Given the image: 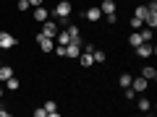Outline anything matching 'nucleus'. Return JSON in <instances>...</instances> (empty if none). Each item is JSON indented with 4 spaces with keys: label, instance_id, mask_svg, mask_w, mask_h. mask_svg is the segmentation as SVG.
Listing matches in <instances>:
<instances>
[{
    "label": "nucleus",
    "instance_id": "nucleus-1",
    "mask_svg": "<svg viewBox=\"0 0 157 117\" xmlns=\"http://www.w3.org/2000/svg\"><path fill=\"white\" fill-rule=\"evenodd\" d=\"M71 11H73L71 3H68V0H60V3L55 5V11H52V13H55V18H68V16H71Z\"/></svg>",
    "mask_w": 157,
    "mask_h": 117
},
{
    "label": "nucleus",
    "instance_id": "nucleus-2",
    "mask_svg": "<svg viewBox=\"0 0 157 117\" xmlns=\"http://www.w3.org/2000/svg\"><path fill=\"white\" fill-rule=\"evenodd\" d=\"M16 44H18V39L13 37V34H8V31H0V47H3V50H13Z\"/></svg>",
    "mask_w": 157,
    "mask_h": 117
},
{
    "label": "nucleus",
    "instance_id": "nucleus-3",
    "mask_svg": "<svg viewBox=\"0 0 157 117\" xmlns=\"http://www.w3.org/2000/svg\"><path fill=\"white\" fill-rule=\"evenodd\" d=\"M37 44H39V50H42V52H52V47H55V39L45 37V34L39 31V34H37Z\"/></svg>",
    "mask_w": 157,
    "mask_h": 117
},
{
    "label": "nucleus",
    "instance_id": "nucleus-4",
    "mask_svg": "<svg viewBox=\"0 0 157 117\" xmlns=\"http://www.w3.org/2000/svg\"><path fill=\"white\" fill-rule=\"evenodd\" d=\"M58 31H60V26H58L55 21H50V18H47V21L42 23V34H45V37L55 39V37H58Z\"/></svg>",
    "mask_w": 157,
    "mask_h": 117
},
{
    "label": "nucleus",
    "instance_id": "nucleus-5",
    "mask_svg": "<svg viewBox=\"0 0 157 117\" xmlns=\"http://www.w3.org/2000/svg\"><path fill=\"white\" fill-rule=\"evenodd\" d=\"M131 89H134L136 94H144V91L149 89V81H147L144 76H139V78H131Z\"/></svg>",
    "mask_w": 157,
    "mask_h": 117
},
{
    "label": "nucleus",
    "instance_id": "nucleus-6",
    "mask_svg": "<svg viewBox=\"0 0 157 117\" xmlns=\"http://www.w3.org/2000/svg\"><path fill=\"white\" fill-rule=\"evenodd\" d=\"M32 18L37 23H45L47 18H50V13H47V8L45 5H34V11H32Z\"/></svg>",
    "mask_w": 157,
    "mask_h": 117
},
{
    "label": "nucleus",
    "instance_id": "nucleus-7",
    "mask_svg": "<svg viewBox=\"0 0 157 117\" xmlns=\"http://www.w3.org/2000/svg\"><path fill=\"white\" fill-rule=\"evenodd\" d=\"M136 55L144 57V60H147V57H152V55H155V47H152V42H141V44L136 47Z\"/></svg>",
    "mask_w": 157,
    "mask_h": 117
},
{
    "label": "nucleus",
    "instance_id": "nucleus-8",
    "mask_svg": "<svg viewBox=\"0 0 157 117\" xmlns=\"http://www.w3.org/2000/svg\"><path fill=\"white\" fill-rule=\"evenodd\" d=\"M84 18H86V21H92V23H97V21L102 18L100 5H92V8H86V11H84Z\"/></svg>",
    "mask_w": 157,
    "mask_h": 117
},
{
    "label": "nucleus",
    "instance_id": "nucleus-9",
    "mask_svg": "<svg viewBox=\"0 0 157 117\" xmlns=\"http://www.w3.org/2000/svg\"><path fill=\"white\" fill-rule=\"evenodd\" d=\"M78 65H81V68H92V65H94V57H92V52L81 50V55H78Z\"/></svg>",
    "mask_w": 157,
    "mask_h": 117
},
{
    "label": "nucleus",
    "instance_id": "nucleus-10",
    "mask_svg": "<svg viewBox=\"0 0 157 117\" xmlns=\"http://www.w3.org/2000/svg\"><path fill=\"white\" fill-rule=\"evenodd\" d=\"M115 0H102L100 3V11H102V16H110V13H115Z\"/></svg>",
    "mask_w": 157,
    "mask_h": 117
},
{
    "label": "nucleus",
    "instance_id": "nucleus-11",
    "mask_svg": "<svg viewBox=\"0 0 157 117\" xmlns=\"http://www.w3.org/2000/svg\"><path fill=\"white\" fill-rule=\"evenodd\" d=\"M11 76H13V68L3 62V65H0V83H6V81H8Z\"/></svg>",
    "mask_w": 157,
    "mask_h": 117
},
{
    "label": "nucleus",
    "instance_id": "nucleus-12",
    "mask_svg": "<svg viewBox=\"0 0 157 117\" xmlns=\"http://www.w3.org/2000/svg\"><path fill=\"white\" fill-rule=\"evenodd\" d=\"M141 76H144L147 81H155V78H157V68H152V65H144V68H141Z\"/></svg>",
    "mask_w": 157,
    "mask_h": 117
},
{
    "label": "nucleus",
    "instance_id": "nucleus-13",
    "mask_svg": "<svg viewBox=\"0 0 157 117\" xmlns=\"http://www.w3.org/2000/svg\"><path fill=\"white\" fill-rule=\"evenodd\" d=\"M55 42H58V44H68V42H71V34H68L66 29H60V31H58V37H55Z\"/></svg>",
    "mask_w": 157,
    "mask_h": 117
},
{
    "label": "nucleus",
    "instance_id": "nucleus-14",
    "mask_svg": "<svg viewBox=\"0 0 157 117\" xmlns=\"http://www.w3.org/2000/svg\"><path fill=\"white\" fill-rule=\"evenodd\" d=\"M141 42H144V39H141L139 31H131V34H128V44H131V47H139Z\"/></svg>",
    "mask_w": 157,
    "mask_h": 117
},
{
    "label": "nucleus",
    "instance_id": "nucleus-15",
    "mask_svg": "<svg viewBox=\"0 0 157 117\" xmlns=\"http://www.w3.org/2000/svg\"><path fill=\"white\" fill-rule=\"evenodd\" d=\"M18 86H21V81H18L16 76H11V78L6 81V89H8V91H18Z\"/></svg>",
    "mask_w": 157,
    "mask_h": 117
},
{
    "label": "nucleus",
    "instance_id": "nucleus-16",
    "mask_svg": "<svg viewBox=\"0 0 157 117\" xmlns=\"http://www.w3.org/2000/svg\"><path fill=\"white\" fill-rule=\"evenodd\" d=\"M136 107H139V112H144V115H147V112L152 109V101H149V99H144V96H141V99L136 101Z\"/></svg>",
    "mask_w": 157,
    "mask_h": 117
},
{
    "label": "nucleus",
    "instance_id": "nucleus-17",
    "mask_svg": "<svg viewBox=\"0 0 157 117\" xmlns=\"http://www.w3.org/2000/svg\"><path fill=\"white\" fill-rule=\"evenodd\" d=\"M118 83H121V89H128L131 86V73H121L118 76Z\"/></svg>",
    "mask_w": 157,
    "mask_h": 117
},
{
    "label": "nucleus",
    "instance_id": "nucleus-18",
    "mask_svg": "<svg viewBox=\"0 0 157 117\" xmlns=\"http://www.w3.org/2000/svg\"><path fill=\"white\" fill-rule=\"evenodd\" d=\"M45 112H47V115H50V117H58V104H55V101H45Z\"/></svg>",
    "mask_w": 157,
    "mask_h": 117
},
{
    "label": "nucleus",
    "instance_id": "nucleus-19",
    "mask_svg": "<svg viewBox=\"0 0 157 117\" xmlns=\"http://www.w3.org/2000/svg\"><path fill=\"white\" fill-rule=\"evenodd\" d=\"M134 16H136V18H141V21H144V18L149 16V11H147V5H136V11H134Z\"/></svg>",
    "mask_w": 157,
    "mask_h": 117
},
{
    "label": "nucleus",
    "instance_id": "nucleus-20",
    "mask_svg": "<svg viewBox=\"0 0 157 117\" xmlns=\"http://www.w3.org/2000/svg\"><path fill=\"white\" fill-rule=\"evenodd\" d=\"M92 57H94V65H97V62H105V52H102V50H97V47H94V50H92Z\"/></svg>",
    "mask_w": 157,
    "mask_h": 117
},
{
    "label": "nucleus",
    "instance_id": "nucleus-21",
    "mask_svg": "<svg viewBox=\"0 0 157 117\" xmlns=\"http://www.w3.org/2000/svg\"><path fill=\"white\" fill-rule=\"evenodd\" d=\"M141 26H144V21H141V18H136V16L131 18V31H139Z\"/></svg>",
    "mask_w": 157,
    "mask_h": 117
},
{
    "label": "nucleus",
    "instance_id": "nucleus-22",
    "mask_svg": "<svg viewBox=\"0 0 157 117\" xmlns=\"http://www.w3.org/2000/svg\"><path fill=\"white\" fill-rule=\"evenodd\" d=\"M52 50H55L58 57H66V44H58V47H52Z\"/></svg>",
    "mask_w": 157,
    "mask_h": 117
},
{
    "label": "nucleus",
    "instance_id": "nucleus-23",
    "mask_svg": "<svg viewBox=\"0 0 157 117\" xmlns=\"http://www.w3.org/2000/svg\"><path fill=\"white\" fill-rule=\"evenodd\" d=\"M126 99H128V101H134V99H136V91L131 89V86H128V89H126Z\"/></svg>",
    "mask_w": 157,
    "mask_h": 117
},
{
    "label": "nucleus",
    "instance_id": "nucleus-24",
    "mask_svg": "<svg viewBox=\"0 0 157 117\" xmlns=\"http://www.w3.org/2000/svg\"><path fill=\"white\" fill-rule=\"evenodd\" d=\"M16 8H18V11H26V8H32V5H29V0H18Z\"/></svg>",
    "mask_w": 157,
    "mask_h": 117
},
{
    "label": "nucleus",
    "instance_id": "nucleus-25",
    "mask_svg": "<svg viewBox=\"0 0 157 117\" xmlns=\"http://www.w3.org/2000/svg\"><path fill=\"white\" fill-rule=\"evenodd\" d=\"M147 11H149V13H157V3H155V0H152V3H147Z\"/></svg>",
    "mask_w": 157,
    "mask_h": 117
},
{
    "label": "nucleus",
    "instance_id": "nucleus-26",
    "mask_svg": "<svg viewBox=\"0 0 157 117\" xmlns=\"http://www.w3.org/2000/svg\"><path fill=\"white\" fill-rule=\"evenodd\" d=\"M47 112H45V107H39V109H34V117H45Z\"/></svg>",
    "mask_w": 157,
    "mask_h": 117
},
{
    "label": "nucleus",
    "instance_id": "nucleus-27",
    "mask_svg": "<svg viewBox=\"0 0 157 117\" xmlns=\"http://www.w3.org/2000/svg\"><path fill=\"white\" fill-rule=\"evenodd\" d=\"M105 18H107V23H110V26H113V23L118 21V16H115V13H110V16H105Z\"/></svg>",
    "mask_w": 157,
    "mask_h": 117
},
{
    "label": "nucleus",
    "instance_id": "nucleus-28",
    "mask_svg": "<svg viewBox=\"0 0 157 117\" xmlns=\"http://www.w3.org/2000/svg\"><path fill=\"white\" fill-rule=\"evenodd\" d=\"M0 117H11V112H8L6 107H0Z\"/></svg>",
    "mask_w": 157,
    "mask_h": 117
},
{
    "label": "nucleus",
    "instance_id": "nucleus-29",
    "mask_svg": "<svg viewBox=\"0 0 157 117\" xmlns=\"http://www.w3.org/2000/svg\"><path fill=\"white\" fill-rule=\"evenodd\" d=\"M45 0H29V5H42Z\"/></svg>",
    "mask_w": 157,
    "mask_h": 117
},
{
    "label": "nucleus",
    "instance_id": "nucleus-30",
    "mask_svg": "<svg viewBox=\"0 0 157 117\" xmlns=\"http://www.w3.org/2000/svg\"><path fill=\"white\" fill-rule=\"evenodd\" d=\"M3 94H6V86H0V99H3Z\"/></svg>",
    "mask_w": 157,
    "mask_h": 117
},
{
    "label": "nucleus",
    "instance_id": "nucleus-31",
    "mask_svg": "<svg viewBox=\"0 0 157 117\" xmlns=\"http://www.w3.org/2000/svg\"><path fill=\"white\" fill-rule=\"evenodd\" d=\"M0 65H3V55H0Z\"/></svg>",
    "mask_w": 157,
    "mask_h": 117
},
{
    "label": "nucleus",
    "instance_id": "nucleus-32",
    "mask_svg": "<svg viewBox=\"0 0 157 117\" xmlns=\"http://www.w3.org/2000/svg\"><path fill=\"white\" fill-rule=\"evenodd\" d=\"M0 52H3V47H0Z\"/></svg>",
    "mask_w": 157,
    "mask_h": 117
}]
</instances>
